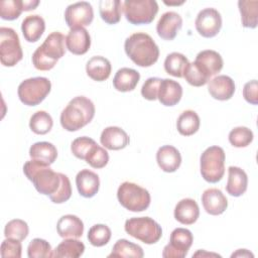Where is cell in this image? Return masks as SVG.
Returning a JSON list of instances; mask_svg holds the SVG:
<instances>
[{
  "mask_svg": "<svg viewBox=\"0 0 258 258\" xmlns=\"http://www.w3.org/2000/svg\"><path fill=\"white\" fill-rule=\"evenodd\" d=\"M66 49V36L59 31H53L33 52L32 63L36 70L49 71L64 55Z\"/></svg>",
  "mask_w": 258,
  "mask_h": 258,
  "instance_id": "4",
  "label": "cell"
},
{
  "mask_svg": "<svg viewBox=\"0 0 258 258\" xmlns=\"http://www.w3.org/2000/svg\"><path fill=\"white\" fill-rule=\"evenodd\" d=\"M253 132L244 126L235 127L229 133V142L234 147H246L253 141Z\"/></svg>",
  "mask_w": 258,
  "mask_h": 258,
  "instance_id": "40",
  "label": "cell"
},
{
  "mask_svg": "<svg viewBox=\"0 0 258 258\" xmlns=\"http://www.w3.org/2000/svg\"><path fill=\"white\" fill-rule=\"evenodd\" d=\"M66 45L70 52L82 55L85 54L91 46V36L85 27L71 28L66 36Z\"/></svg>",
  "mask_w": 258,
  "mask_h": 258,
  "instance_id": "15",
  "label": "cell"
},
{
  "mask_svg": "<svg viewBox=\"0 0 258 258\" xmlns=\"http://www.w3.org/2000/svg\"><path fill=\"white\" fill-rule=\"evenodd\" d=\"M161 79L159 78H149L147 79L141 88V95L144 99L148 101H154L157 99L159 86Z\"/></svg>",
  "mask_w": 258,
  "mask_h": 258,
  "instance_id": "47",
  "label": "cell"
},
{
  "mask_svg": "<svg viewBox=\"0 0 258 258\" xmlns=\"http://www.w3.org/2000/svg\"><path fill=\"white\" fill-rule=\"evenodd\" d=\"M200 117L194 110L183 111L177 118L176 129L182 136H190L198 132L200 128Z\"/></svg>",
  "mask_w": 258,
  "mask_h": 258,
  "instance_id": "31",
  "label": "cell"
},
{
  "mask_svg": "<svg viewBox=\"0 0 258 258\" xmlns=\"http://www.w3.org/2000/svg\"><path fill=\"white\" fill-rule=\"evenodd\" d=\"M45 30L44 19L40 15H28L21 24L22 34L28 42H36Z\"/></svg>",
  "mask_w": 258,
  "mask_h": 258,
  "instance_id": "27",
  "label": "cell"
},
{
  "mask_svg": "<svg viewBox=\"0 0 258 258\" xmlns=\"http://www.w3.org/2000/svg\"><path fill=\"white\" fill-rule=\"evenodd\" d=\"M53 125L51 116L45 111L35 112L29 120V128L31 131L38 135H44L48 133Z\"/></svg>",
  "mask_w": 258,
  "mask_h": 258,
  "instance_id": "36",
  "label": "cell"
},
{
  "mask_svg": "<svg viewBox=\"0 0 258 258\" xmlns=\"http://www.w3.org/2000/svg\"><path fill=\"white\" fill-rule=\"evenodd\" d=\"M140 80V74L130 68H122L117 71L113 79V86L119 92L133 91Z\"/></svg>",
  "mask_w": 258,
  "mask_h": 258,
  "instance_id": "28",
  "label": "cell"
},
{
  "mask_svg": "<svg viewBox=\"0 0 258 258\" xmlns=\"http://www.w3.org/2000/svg\"><path fill=\"white\" fill-rule=\"evenodd\" d=\"M124 49L128 57L142 68L154 64L159 57V48L153 38L144 32H135L126 38Z\"/></svg>",
  "mask_w": 258,
  "mask_h": 258,
  "instance_id": "1",
  "label": "cell"
},
{
  "mask_svg": "<svg viewBox=\"0 0 258 258\" xmlns=\"http://www.w3.org/2000/svg\"><path fill=\"white\" fill-rule=\"evenodd\" d=\"M182 26L181 16L174 11H167L163 13L157 24L156 31L159 37L164 40H172L175 38L177 32Z\"/></svg>",
  "mask_w": 258,
  "mask_h": 258,
  "instance_id": "14",
  "label": "cell"
},
{
  "mask_svg": "<svg viewBox=\"0 0 258 258\" xmlns=\"http://www.w3.org/2000/svg\"><path fill=\"white\" fill-rule=\"evenodd\" d=\"M196 64L211 79L223 69V58L219 52L212 49L200 51L195 60Z\"/></svg>",
  "mask_w": 258,
  "mask_h": 258,
  "instance_id": "17",
  "label": "cell"
},
{
  "mask_svg": "<svg viewBox=\"0 0 258 258\" xmlns=\"http://www.w3.org/2000/svg\"><path fill=\"white\" fill-rule=\"evenodd\" d=\"M23 11V0H4L0 2V16L4 20H15Z\"/></svg>",
  "mask_w": 258,
  "mask_h": 258,
  "instance_id": "39",
  "label": "cell"
},
{
  "mask_svg": "<svg viewBox=\"0 0 258 258\" xmlns=\"http://www.w3.org/2000/svg\"><path fill=\"white\" fill-rule=\"evenodd\" d=\"M225 151L220 146H210L201 155L200 168L203 178L211 183L220 181L225 174Z\"/></svg>",
  "mask_w": 258,
  "mask_h": 258,
  "instance_id": "5",
  "label": "cell"
},
{
  "mask_svg": "<svg viewBox=\"0 0 258 258\" xmlns=\"http://www.w3.org/2000/svg\"><path fill=\"white\" fill-rule=\"evenodd\" d=\"M182 97V87L176 81L170 79L161 80L157 95L161 105L171 107L176 105Z\"/></svg>",
  "mask_w": 258,
  "mask_h": 258,
  "instance_id": "20",
  "label": "cell"
},
{
  "mask_svg": "<svg viewBox=\"0 0 258 258\" xmlns=\"http://www.w3.org/2000/svg\"><path fill=\"white\" fill-rule=\"evenodd\" d=\"M243 97L252 105L258 104V83L256 80H252L245 84L243 89Z\"/></svg>",
  "mask_w": 258,
  "mask_h": 258,
  "instance_id": "48",
  "label": "cell"
},
{
  "mask_svg": "<svg viewBox=\"0 0 258 258\" xmlns=\"http://www.w3.org/2000/svg\"><path fill=\"white\" fill-rule=\"evenodd\" d=\"M23 172L41 195L53 196L61 184V173L53 171L49 165L37 160L26 161L23 165Z\"/></svg>",
  "mask_w": 258,
  "mask_h": 258,
  "instance_id": "2",
  "label": "cell"
},
{
  "mask_svg": "<svg viewBox=\"0 0 258 258\" xmlns=\"http://www.w3.org/2000/svg\"><path fill=\"white\" fill-rule=\"evenodd\" d=\"M85 245L77 238H70L61 241L52 252V257L78 258L83 255Z\"/></svg>",
  "mask_w": 258,
  "mask_h": 258,
  "instance_id": "30",
  "label": "cell"
},
{
  "mask_svg": "<svg viewBox=\"0 0 258 258\" xmlns=\"http://www.w3.org/2000/svg\"><path fill=\"white\" fill-rule=\"evenodd\" d=\"M158 166L165 172H174L181 164V155L172 145H163L156 152Z\"/></svg>",
  "mask_w": 258,
  "mask_h": 258,
  "instance_id": "22",
  "label": "cell"
},
{
  "mask_svg": "<svg viewBox=\"0 0 258 258\" xmlns=\"http://www.w3.org/2000/svg\"><path fill=\"white\" fill-rule=\"evenodd\" d=\"M183 78L185 81L194 86V87H202L206 85L211 79L196 64L195 61L189 62L184 72H183Z\"/></svg>",
  "mask_w": 258,
  "mask_h": 258,
  "instance_id": "42",
  "label": "cell"
},
{
  "mask_svg": "<svg viewBox=\"0 0 258 258\" xmlns=\"http://www.w3.org/2000/svg\"><path fill=\"white\" fill-rule=\"evenodd\" d=\"M123 2L119 0H101L99 2V12L101 18L107 24H116L121 19Z\"/></svg>",
  "mask_w": 258,
  "mask_h": 258,
  "instance_id": "32",
  "label": "cell"
},
{
  "mask_svg": "<svg viewBox=\"0 0 258 258\" xmlns=\"http://www.w3.org/2000/svg\"><path fill=\"white\" fill-rule=\"evenodd\" d=\"M112 236V232L107 225L96 224L89 229L88 240L95 247H102L106 245Z\"/></svg>",
  "mask_w": 258,
  "mask_h": 258,
  "instance_id": "37",
  "label": "cell"
},
{
  "mask_svg": "<svg viewBox=\"0 0 258 258\" xmlns=\"http://www.w3.org/2000/svg\"><path fill=\"white\" fill-rule=\"evenodd\" d=\"M123 11L131 24H149L158 12V4L154 0H126L123 2Z\"/></svg>",
  "mask_w": 258,
  "mask_h": 258,
  "instance_id": "9",
  "label": "cell"
},
{
  "mask_svg": "<svg viewBox=\"0 0 258 258\" xmlns=\"http://www.w3.org/2000/svg\"><path fill=\"white\" fill-rule=\"evenodd\" d=\"M1 256L3 258H20L22 252V245L19 240L6 238L1 244Z\"/></svg>",
  "mask_w": 258,
  "mask_h": 258,
  "instance_id": "45",
  "label": "cell"
},
{
  "mask_svg": "<svg viewBox=\"0 0 258 258\" xmlns=\"http://www.w3.org/2000/svg\"><path fill=\"white\" fill-rule=\"evenodd\" d=\"M27 256L29 258H48L52 257V249L50 244L40 238L30 241L27 247Z\"/></svg>",
  "mask_w": 258,
  "mask_h": 258,
  "instance_id": "41",
  "label": "cell"
},
{
  "mask_svg": "<svg viewBox=\"0 0 258 258\" xmlns=\"http://www.w3.org/2000/svg\"><path fill=\"white\" fill-rule=\"evenodd\" d=\"M164 3L166 4V5H181L182 3H184L183 1L182 2H166V1H164Z\"/></svg>",
  "mask_w": 258,
  "mask_h": 258,
  "instance_id": "51",
  "label": "cell"
},
{
  "mask_svg": "<svg viewBox=\"0 0 258 258\" xmlns=\"http://www.w3.org/2000/svg\"><path fill=\"white\" fill-rule=\"evenodd\" d=\"M76 185L79 194L84 198H93L99 190V175L89 169H82L76 176Z\"/></svg>",
  "mask_w": 258,
  "mask_h": 258,
  "instance_id": "21",
  "label": "cell"
},
{
  "mask_svg": "<svg viewBox=\"0 0 258 258\" xmlns=\"http://www.w3.org/2000/svg\"><path fill=\"white\" fill-rule=\"evenodd\" d=\"M57 234L61 238H80L84 233L82 220L75 215H64L57 221Z\"/></svg>",
  "mask_w": 258,
  "mask_h": 258,
  "instance_id": "25",
  "label": "cell"
},
{
  "mask_svg": "<svg viewBox=\"0 0 258 258\" xmlns=\"http://www.w3.org/2000/svg\"><path fill=\"white\" fill-rule=\"evenodd\" d=\"M97 144L96 141L90 137L87 136H82L76 138L71 145V150L72 153L79 159L85 160L87 154L91 150V148Z\"/></svg>",
  "mask_w": 258,
  "mask_h": 258,
  "instance_id": "44",
  "label": "cell"
},
{
  "mask_svg": "<svg viewBox=\"0 0 258 258\" xmlns=\"http://www.w3.org/2000/svg\"><path fill=\"white\" fill-rule=\"evenodd\" d=\"M124 229L133 238L151 245L159 241L162 236L160 225L149 217H135L126 220Z\"/></svg>",
  "mask_w": 258,
  "mask_h": 258,
  "instance_id": "7",
  "label": "cell"
},
{
  "mask_svg": "<svg viewBox=\"0 0 258 258\" xmlns=\"http://www.w3.org/2000/svg\"><path fill=\"white\" fill-rule=\"evenodd\" d=\"M248 176L247 173L238 166L228 168V182L226 190L230 196L241 197L247 190Z\"/></svg>",
  "mask_w": 258,
  "mask_h": 258,
  "instance_id": "24",
  "label": "cell"
},
{
  "mask_svg": "<svg viewBox=\"0 0 258 258\" xmlns=\"http://www.w3.org/2000/svg\"><path fill=\"white\" fill-rule=\"evenodd\" d=\"M29 156L33 160H37L44 164L50 165L55 161L57 157V150L56 147L50 142H36L30 146Z\"/></svg>",
  "mask_w": 258,
  "mask_h": 258,
  "instance_id": "29",
  "label": "cell"
},
{
  "mask_svg": "<svg viewBox=\"0 0 258 258\" xmlns=\"http://www.w3.org/2000/svg\"><path fill=\"white\" fill-rule=\"evenodd\" d=\"M100 142L109 150H120L129 144L130 139L128 134L122 128L117 126H109L102 131Z\"/></svg>",
  "mask_w": 258,
  "mask_h": 258,
  "instance_id": "18",
  "label": "cell"
},
{
  "mask_svg": "<svg viewBox=\"0 0 258 258\" xmlns=\"http://www.w3.org/2000/svg\"><path fill=\"white\" fill-rule=\"evenodd\" d=\"M94 10L87 1H81L69 5L64 11V20L70 28L84 27L92 23Z\"/></svg>",
  "mask_w": 258,
  "mask_h": 258,
  "instance_id": "13",
  "label": "cell"
},
{
  "mask_svg": "<svg viewBox=\"0 0 258 258\" xmlns=\"http://www.w3.org/2000/svg\"><path fill=\"white\" fill-rule=\"evenodd\" d=\"M200 216V208L194 199H182L174 208V218L182 225H192Z\"/></svg>",
  "mask_w": 258,
  "mask_h": 258,
  "instance_id": "23",
  "label": "cell"
},
{
  "mask_svg": "<svg viewBox=\"0 0 258 258\" xmlns=\"http://www.w3.org/2000/svg\"><path fill=\"white\" fill-rule=\"evenodd\" d=\"M253 257L254 255L246 249H239L236 253H233L231 257Z\"/></svg>",
  "mask_w": 258,
  "mask_h": 258,
  "instance_id": "50",
  "label": "cell"
},
{
  "mask_svg": "<svg viewBox=\"0 0 258 258\" xmlns=\"http://www.w3.org/2000/svg\"><path fill=\"white\" fill-rule=\"evenodd\" d=\"M117 198L122 207L131 212H143L150 205L149 191L137 183L124 181L117 190Z\"/></svg>",
  "mask_w": 258,
  "mask_h": 258,
  "instance_id": "6",
  "label": "cell"
},
{
  "mask_svg": "<svg viewBox=\"0 0 258 258\" xmlns=\"http://www.w3.org/2000/svg\"><path fill=\"white\" fill-rule=\"evenodd\" d=\"M28 225L25 221L20 219H14L6 224L4 229V236L6 238L23 241L28 236Z\"/></svg>",
  "mask_w": 258,
  "mask_h": 258,
  "instance_id": "38",
  "label": "cell"
},
{
  "mask_svg": "<svg viewBox=\"0 0 258 258\" xmlns=\"http://www.w3.org/2000/svg\"><path fill=\"white\" fill-rule=\"evenodd\" d=\"M23 57L19 37L10 27L0 28V60L4 67H14Z\"/></svg>",
  "mask_w": 258,
  "mask_h": 258,
  "instance_id": "10",
  "label": "cell"
},
{
  "mask_svg": "<svg viewBox=\"0 0 258 258\" xmlns=\"http://www.w3.org/2000/svg\"><path fill=\"white\" fill-rule=\"evenodd\" d=\"M95 111V105L90 99L85 96L75 97L60 113V125L67 131H78L93 120Z\"/></svg>",
  "mask_w": 258,
  "mask_h": 258,
  "instance_id": "3",
  "label": "cell"
},
{
  "mask_svg": "<svg viewBox=\"0 0 258 258\" xmlns=\"http://www.w3.org/2000/svg\"><path fill=\"white\" fill-rule=\"evenodd\" d=\"M196 29L200 35L206 38L216 36L222 27V16L215 8H205L197 15Z\"/></svg>",
  "mask_w": 258,
  "mask_h": 258,
  "instance_id": "12",
  "label": "cell"
},
{
  "mask_svg": "<svg viewBox=\"0 0 258 258\" xmlns=\"http://www.w3.org/2000/svg\"><path fill=\"white\" fill-rule=\"evenodd\" d=\"M189 63L187 57L179 52L169 53L164 60V70L168 75L176 78H183V72Z\"/></svg>",
  "mask_w": 258,
  "mask_h": 258,
  "instance_id": "35",
  "label": "cell"
},
{
  "mask_svg": "<svg viewBox=\"0 0 258 258\" xmlns=\"http://www.w3.org/2000/svg\"><path fill=\"white\" fill-rule=\"evenodd\" d=\"M72 196V185L69 177L61 173V184L58 188V190L53 195L50 196L49 199L54 204H62L67 202Z\"/></svg>",
  "mask_w": 258,
  "mask_h": 258,
  "instance_id": "46",
  "label": "cell"
},
{
  "mask_svg": "<svg viewBox=\"0 0 258 258\" xmlns=\"http://www.w3.org/2000/svg\"><path fill=\"white\" fill-rule=\"evenodd\" d=\"M144 256L143 249L126 239L118 240L113 246L112 252L108 257H133V258H142Z\"/></svg>",
  "mask_w": 258,
  "mask_h": 258,
  "instance_id": "34",
  "label": "cell"
},
{
  "mask_svg": "<svg viewBox=\"0 0 258 258\" xmlns=\"http://www.w3.org/2000/svg\"><path fill=\"white\" fill-rule=\"evenodd\" d=\"M111 71V62L108 58L101 55L91 57L86 64L87 75L96 82L106 81L110 77Z\"/></svg>",
  "mask_w": 258,
  "mask_h": 258,
  "instance_id": "26",
  "label": "cell"
},
{
  "mask_svg": "<svg viewBox=\"0 0 258 258\" xmlns=\"http://www.w3.org/2000/svg\"><path fill=\"white\" fill-rule=\"evenodd\" d=\"M51 90V83L47 78L35 77L22 81L18 86L19 100L26 106L40 104Z\"/></svg>",
  "mask_w": 258,
  "mask_h": 258,
  "instance_id": "8",
  "label": "cell"
},
{
  "mask_svg": "<svg viewBox=\"0 0 258 258\" xmlns=\"http://www.w3.org/2000/svg\"><path fill=\"white\" fill-rule=\"evenodd\" d=\"M208 91L214 99L227 101L230 100L235 93V83L229 76L220 75L210 81Z\"/></svg>",
  "mask_w": 258,
  "mask_h": 258,
  "instance_id": "19",
  "label": "cell"
},
{
  "mask_svg": "<svg viewBox=\"0 0 258 258\" xmlns=\"http://www.w3.org/2000/svg\"><path fill=\"white\" fill-rule=\"evenodd\" d=\"M39 4L38 0H28V1H23V5H24V11H30L35 9Z\"/></svg>",
  "mask_w": 258,
  "mask_h": 258,
  "instance_id": "49",
  "label": "cell"
},
{
  "mask_svg": "<svg viewBox=\"0 0 258 258\" xmlns=\"http://www.w3.org/2000/svg\"><path fill=\"white\" fill-rule=\"evenodd\" d=\"M194 241L192 234L184 228L174 229L169 237V243L163 248L164 258H183L186 256Z\"/></svg>",
  "mask_w": 258,
  "mask_h": 258,
  "instance_id": "11",
  "label": "cell"
},
{
  "mask_svg": "<svg viewBox=\"0 0 258 258\" xmlns=\"http://www.w3.org/2000/svg\"><path fill=\"white\" fill-rule=\"evenodd\" d=\"M85 160L93 168H103L109 161V154L105 148L95 144L87 154Z\"/></svg>",
  "mask_w": 258,
  "mask_h": 258,
  "instance_id": "43",
  "label": "cell"
},
{
  "mask_svg": "<svg viewBox=\"0 0 258 258\" xmlns=\"http://www.w3.org/2000/svg\"><path fill=\"white\" fill-rule=\"evenodd\" d=\"M238 7L241 14L242 25L246 28L257 27L258 1L257 0H240Z\"/></svg>",
  "mask_w": 258,
  "mask_h": 258,
  "instance_id": "33",
  "label": "cell"
},
{
  "mask_svg": "<svg viewBox=\"0 0 258 258\" xmlns=\"http://www.w3.org/2000/svg\"><path fill=\"white\" fill-rule=\"evenodd\" d=\"M202 204L205 211L213 216L223 214L228 208V200L219 188H208L202 195Z\"/></svg>",
  "mask_w": 258,
  "mask_h": 258,
  "instance_id": "16",
  "label": "cell"
}]
</instances>
